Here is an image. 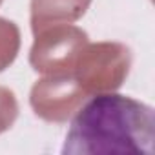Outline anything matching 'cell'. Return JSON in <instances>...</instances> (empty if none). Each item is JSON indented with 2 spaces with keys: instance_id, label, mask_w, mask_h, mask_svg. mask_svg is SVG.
I'll return each mask as SVG.
<instances>
[{
  "instance_id": "cell-1",
  "label": "cell",
  "mask_w": 155,
  "mask_h": 155,
  "mask_svg": "<svg viewBox=\"0 0 155 155\" xmlns=\"http://www.w3.org/2000/svg\"><path fill=\"white\" fill-rule=\"evenodd\" d=\"M155 111L120 93L91 97L73 117L62 153L153 155Z\"/></svg>"
}]
</instances>
